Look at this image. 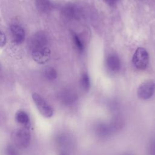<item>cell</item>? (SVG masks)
I'll return each instance as SVG.
<instances>
[{
  "mask_svg": "<svg viewBox=\"0 0 155 155\" xmlns=\"http://www.w3.org/2000/svg\"><path fill=\"white\" fill-rule=\"evenodd\" d=\"M12 139L17 147L25 148L29 146L31 140V134L28 128H17L12 133Z\"/></svg>",
  "mask_w": 155,
  "mask_h": 155,
  "instance_id": "obj_1",
  "label": "cell"
},
{
  "mask_svg": "<svg viewBox=\"0 0 155 155\" xmlns=\"http://www.w3.org/2000/svg\"><path fill=\"white\" fill-rule=\"evenodd\" d=\"M149 54L145 48L139 47L135 51L133 58L132 62L133 65L138 70H145L148 64Z\"/></svg>",
  "mask_w": 155,
  "mask_h": 155,
  "instance_id": "obj_2",
  "label": "cell"
},
{
  "mask_svg": "<svg viewBox=\"0 0 155 155\" xmlns=\"http://www.w3.org/2000/svg\"><path fill=\"white\" fill-rule=\"evenodd\" d=\"M32 99L35 102L39 112L45 117H50L53 114V108L45 101L39 94L34 93L32 94Z\"/></svg>",
  "mask_w": 155,
  "mask_h": 155,
  "instance_id": "obj_3",
  "label": "cell"
},
{
  "mask_svg": "<svg viewBox=\"0 0 155 155\" xmlns=\"http://www.w3.org/2000/svg\"><path fill=\"white\" fill-rule=\"evenodd\" d=\"M155 92V82L148 80L140 85L137 89V94L140 99L146 100L151 98Z\"/></svg>",
  "mask_w": 155,
  "mask_h": 155,
  "instance_id": "obj_4",
  "label": "cell"
},
{
  "mask_svg": "<svg viewBox=\"0 0 155 155\" xmlns=\"http://www.w3.org/2000/svg\"><path fill=\"white\" fill-rule=\"evenodd\" d=\"M31 56L36 62L44 64L50 60L51 51L48 47L36 48L31 50Z\"/></svg>",
  "mask_w": 155,
  "mask_h": 155,
  "instance_id": "obj_5",
  "label": "cell"
},
{
  "mask_svg": "<svg viewBox=\"0 0 155 155\" xmlns=\"http://www.w3.org/2000/svg\"><path fill=\"white\" fill-rule=\"evenodd\" d=\"M48 42V40L46 34L43 31H38L34 35L31 39V50L39 47H47Z\"/></svg>",
  "mask_w": 155,
  "mask_h": 155,
  "instance_id": "obj_6",
  "label": "cell"
},
{
  "mask_svg": "<svg viewBox=\"0 0 155 155\" xmlns=\"http://www.w3.org/2000/svg\"><path fill=\"white\" fill-rule=\"evenodd\" d=\"M10 31L13 41L18 44L22 43L25 39V31L24 28L18 24L10 25Z\"/></svg>",
  "mask_w": 155,
  "mask_h": 155,
  "instance_id": "obj_7",
  "label": "cell"
},
{
  "mask_svg": "<svg viewBox=\"0 0 155 155\" xmlns=\"http://www.w3.org/2000/svg\"><path fill=\"white\" fill-rule=\"evenodd\" d=\"M95 131L96 134L102 137H105L111 135L113 132V128L110 123L99 122L96 125Z\"/></svg>",
  "mask_w": 155,
  "mask_h": 155,
  "instance_id": "obj_8",
  "label": "cell"
},
{
  "mask_svg": "<svg viewBox=\"0 0 155 155\" xmlns=\"http://www.w3.org/2000/svg\"><path fill=\"white\" fill-rule=\"evenodd\" d=\"M59 99L61 102L66 105H71L73 104L77 99V96L76 93L71 91L65 90L62 91L60 96Z\"/></svg>",
  "mask_w": 155,
  "mask_h": 155,
  "instance_id": "obj_9",
  "label": "cell"
},
{
  "mask_svg": "<svg viewBox=\"0 0 155 155\" xmlns=\"http://www.w3.org/2000/svg\"><path fill=\"white\" fill-rule=\"evenodd\" d=\"M108 68L112 72H117L121 67V64L118 56L114 54L110 55L107 59Z\"/></svg>",
  "mask_w": 155,
  "mask_h": 155,
  "instance_id": "obj_10",
  "label": "cell"
},
{
  "mask_svg": "<svg viewBox=\"0 0 155 155\" xmlns=\"http://www.w3.org/2000/svg\"><path fill=\"white\" fill-rule=\"evenodd\" d=\"M35 5L38 11L42 13H47L53 8V4L50 0H36Z\"/></svg>",
  "mask_w": 155,
  "mask_h": 155,
  "instance_id": "obj_11",
  "label": "cell"
},
{
  "mask_svg": "<svg viewBox=\"0 0 155 155\" xmlns=\"http://www.w3.org/2000/svg\"><path fill=\"white\" fill-rule=\"evenodd\" d=\"M16 120L20 124L22 125L24 127L28 128L30 124V117L28 114L24 110H19L15 115Z\"/></svg>",
  "mask_w": 155,
  "mask_h": 155,
  "instance_id": "obj_12",
  "label": "cell"
},
{
  "mask_svg": "<svg viewBox=\"0 0 155 155\" xmlns=\"http://www.w3.org/2000/svg\"><path fill=\"white\" fill-rule=\"evenodd\" d=\"M62 13L65 17L69 18H74V16H76V15L78 14V12L76 11L75 7L71 5L65 6L63 8Z\"/></svg>",
  "mask_w": 155,
  "mask_h": 155,
  "instance_id": "obj_13",
  "label": "cell"
},
{
  "mask_svg": "<svg viewBox=\"0 0 155 155\" xmlns=\"http://www.w3.org/2000/svg\"><path fill=\"white\" fill-rule=\"evenodd\" d=\"M44 75L47 79L49 81H53L56 79L58 76V73L56 70L54 68L47 67L45 69L44 71Z\"/></svg>",
  "mask_w": 155,
  "mask_h": 155,
  "instance_id": "obj_14",
  "label": "cell"
},
{
  "mask_svg": "<svg viewBox=\"0 0 155 155\" xmlns=\"http://www.w3.org/2000/svg\"><path fill=\"white\" fill-rule=\"evenodd\" d=\"M72 36H73V41L74 44L76 46V48L79 51H81V52L83 51L84 50V45L82 41H81V38L76 33H73Z\"/></svg>",
  "mask_w": 155,
  "mask_h": 155,
  "instance_id": "obj_15",
  "label": "cell"
},
{
  "mask_svg": "<svg viewBox=\"0 0 155 155\" xmlns=\"http://www.w3.org/2000/svg\"><path fill=\"white\" fill-rule=\"evenodd\" d=\"M81 85L84 90H88L90 87V81L87 74L84 73L81 78Z\"/></svg>",
  "mask_w": 155,
  "mask_h": 155,
  "instance_id": "obj_16",
  "label": "cell"
},
{
  "mask_svg": "<svg viewBox=\"0 0 155 155\" xmlns=\"http://www.w3.org/2000/svg\"><path fill=\"white\" fill-rule=\"evenodd\" d=\"M6 155H20L18 147L14 144H8L5 148Z\"/></svg>",
  "mask_w": 155,
  "mask_h": 155,
  "instance_id": "obj_17",
  "label": "cell"
},
{
  "mask_svg": "<svg viewBox=\"0 0 155 155\" xmlns=\"http://www.w3.org/2000/svg\"><path fill=\"white\" fill-rule=\"evenodd\" d=\"M149 153L150 155H155V139L153 140L150 145L148 148Z\"/></svg>",
  "mask_w": 155,
  "mask_h": 155,
  "instance_id": "obj_18",
  "label": "cell"
},
{
  "mask_svg": "<svg viewBox=\"0 0 155 155\" xmlns=\"http://www.w3.org/2000/svg\"><path fill=\"white\" fill-rule=\"evenodd\" d=\"M6 36L0 30V47H3L6 44Z\"/></svg>",
  "mask_w": 155,
  "mask_h": 155,
  "instance_id": "obj_19",
  "label": "cell"
},
{
  "mask_svg": "<svg viewBox=\"0 0 155 155\" xmlns=\"http://www.w3.org/2000/svg\"><path fill=\"white\" fill-rule=\"evenodd\" d=\"M117 1V0H108V1H109L110 3H111V4L115 3Z\"/></svg>",
  "mask_w": 155,
  "mask_h": 155,
  "instance_id": "obj_20",
  "label": "cell"
},
{
  "mask_svg": "<svg viewBox=\"0 0 155 155\" xmlns=\"http://www.w3.org/2000/svg\"><path fill=\"white\" fill-rule=\"evenodd\" d=\"M61 155H65V154H61Z\"/></svg>",
  "mask_w": 155,
  "mask_h": 155,
  "instance_id": "obj_21",
  "label": "cell"
}]
</instances>
